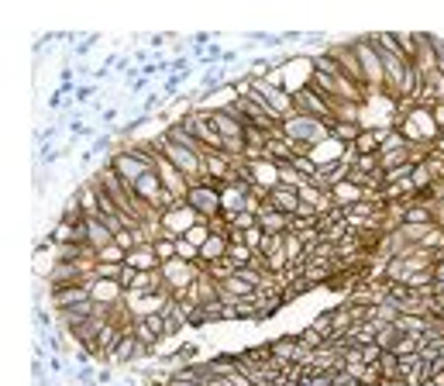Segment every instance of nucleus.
<instances>
[{"label": "nucleus", "mask_w": 444, "mask_h": 386, "mask_svg": "<svg viewBox=\"0 0 444 386\" xmlns=\"http://www.w3.org/2000/svg\"><path fill=\"white\" fill-rule=\"evenodd\" d=\"M155 163H159V156L148 149V145H124V149H118V152H111V159H107V166L121 176L127 186H134L145 172L155 170Z\"/></svg>", "instance_id": "1"}, {"label": "nucleus", "mask_w": 444, "mask_h": 386, "mask_svg": "<svg viewBox=\"0 0 444 386\" xmlns=\"http://www.w3.org/2000/svg\"><path fill=\"white\" fill-rule=\"evenodd\" d=\"M186 204H190V207H193L203 221L221 217V186H217V183H210V179H203V183H197V186H190Z\"/></svg>", "instance_id": "2"}, {"label": "nucleus", "mask_w": 444, "mask_h": 386, "mask_svg": "<svg viewBox=\"0 0 444 386\" xmlns=\"http://www.w3.org/2000/svg\"><path fill=\"white\" fill-rule=\"evenodd\" d=\"M293 107H296V114H307V118H317V121H334V107L310 83L293 90Z\"/></svg>", "instance_id": "3"}, {"label": "nucleus", "mask_w": 444, "mask_h": 386, "mask_svg": "<svg viewBox=\"0 0 444 386\" xmlns=\"http://www.w3.org/2000/svg\"><path fill=\"white\" fill-rule=\"evenodd\" d=\"M152 355V348L148 345L138 342V335H134V328L127 324V331H124V338L114 345V352L104 359V362H114V366H131V362H141V359H148Z\"/></svg>", "instance_id": "4"}, {"label": "nucleus", "mask_w": 444, "mask_h": 386, "mask_svg": "<svg viewBox=\"0 0 444 386\" xmlns=\"http://www.w3.org/2000/svg\"><path fill=\"white\" fill-rule=\"evenodd\" d=\"M93 283V280H90ZM90 283H80V287H55L52 294H48V303L55 307V314L59 310H69V307H80V303L93 301L90 297Z\"/></svg>", "instance_id": "5"}, {"label": "nucleus", "mask_w": 444, "mask_h": 386, "mask_svg": "<svg viewBox=\"0 0 444 386\" xmlns=\"http://www.w3.org/2000/svg\"><path fill=\"white\" fill-rule=\"evenodd\" d=\"M365 197H368V193H365L355 179H341V183L331 186V200H334V207H341V211H352L355 204H362Z\"/></svg>", "instance_id": "6"}, {"label": "nucleus", "mask_w": 444, "mask_h": 386, "mask_svg": "<svg viewBox=\"0 0 444 386\" xmlns=\"http://www.w3.org/2000/svg\"><path fill=\"white\" fill-rule=\"evenodd\" d=\"M86 245H90L93 252H104V249L114 245V231L107 228L104 217H86Z\"/></svg>", "instance_id": "7"}, {"label": "nucleus", "mask_w": 444, "mask_h": 386, "mask_svg": "<svg viewBox=\"0 0 444 386\" xmlns=\"http://www.w3.org/2000/svg\"><path fill=\"white\" fill-rule=\"evenodd\" d=\"M124 266H131V269H138V273H148V269H162V259L155 256V245H152V242H141L138 249L127 252Z\"/></svg>", "instance_id": "8"}, {"label": "nucleus", "mask_w": 444, "mask_h": 386, "mask_svg": "<svg viewBox=\"0 0 444 386\" xmlns=\"http://www.w3.org/2000/svg\"><path fill=\"white\" fill-rule=\"evenodd\" d=\"M289 221H293V217L283 214V211H276V207H269V204H262V211H258V228H262L265 235H286V231H289Z\"/></svg>", "instance_id": "9"}, {"label": "nucleus", "mask_w": 444, "mask_h": 386, "mask_svg": "<svg viewBox=\"0 0 444 386\" xmlns=\"http://www.w3.org/2000/svg\"><path fill=\"white\" fill-rule=\"evenodd\" d=\"M265 204H269V207H276V211H283V214L293 217L296 211H300V193H296L293 186H283V183H279V186H276V190L269 193V200H265Z\"/></svg>", "instance_id": "10"}, {"label": "nucleus", "mask_w": 444, "mask_h": 386, "mask_svg": "<svg viewBox=\"0 0 444 386\" xmlns=\"http://www.w3.org/2000/svg\"><path fill=\"white\" fill-rule=\"evenodd\" d=\"M228 249H231L228 235H214V231H210V238L200 245V266H210V262L228 259Z\"/></svg>", "instance_id": "11"}, {"label": "nucleus", "mask_w": 444, "mask_h": 386, "mask_svg": "<svg viewBox=\"0 0 444 386\" xmlns=\"http://www.w3.org/2000/svg\"><path fill=\"white\" fill-rule=\"evenodd\" d=\"M272 348V359L286 366V362H296V352H300V342H296V335H286V338H276V342H269Z\"/></svg>", "instance_id": "12"}, {"label": "nucleus", "mask_w": 444, "mask_h": 386, "mask_svg": "<svg viewBox=\"0 0 444 386\" xmlns=\"http://www.w3.org/2000/svg\"><path fill=\"white\" fill-rule=\"evenodd\" d=\"M310 331H317L324 342H334V317H331V310H324V314H317L310 321Z\"/></svg>", "instance_id": "13"}, {"label": "nucleus", "mask_w": 444, "mask_h": 386, "mask_svg": "<svg viewBox=\"0 0 444 386\" xmlns=\"http://www.w3.org/2000/svg\"><path fill=\"white\" fill-rule=\"evenodd\" d=\"M111 149H114V135H111V131H100V135L93 138V145H90L93 156H104V152H111Z\"/></svg>", "instance_id": "14"}, {"label": "nucleus", "mask_w": 444, "mask_h": 386, "mask_svg": "<svg viewBox=\"0 0 444 386\" xmlns=\"http://www.w3.org/2000/svg\"><path fill=\"white\" fill-rule=\"evenodd\" d=\"M207 238H210V224H207V221H200L197 228H190V235H186V242H190V245H197V249H200Z\"/></svg>", "instance_id": "15"}, {"label": "nucleus", "mask_w": 444, "mask_h": 386, "mask_svg": "<svg viewBox=\"0 0 444 386\" xmlns=\"http://www.w3.org/2000/svg\"><path fill=\"white\" fill-rule=\"evenodd\" d=\"M262 242H265V231H262V228H258V224H255V228H248V231H244V245H248V249H251V252H258V249H262Z\"/></svg>", "instance_id": "16"}, {"label": "nucleus", "mask_w": 444, "mask_h": 386, "mask_svg": "<svg viewBox=\"0 0 444 386\" xmlns=\"http://www.w3.org/2000/svg\"><path fill=\"white\" fill-rule=\"evenodd\" d=\"M379 359H382V348H379V345H375V342L362 345V362H365V366H372V362H379Z\"/></svg>", "instance_id": "17"}, {"label": "nucleus", "mask_w": 444, "mask_h": 386, "mask_svg": "<svg viewBox=\"0 0 444 386\" xmlns=\"http://www.w3.org/2000/svg\"><path fill=\"white\" fill-rule=\"evenodd\" d=\"M97 97V83H80V90H76V104H86V100H93Z\"/></svg>", "instance_id": "18"}, {"label": "nucleus", "mask_w": 444, "mask_h": 386, "mask_svg": "<svg viewBox=\"0 0 444 386\" xmlns=\"http://www.w3.org/2000/svg\"><path fill=\"white\" fill-rule=\"evenodd\" d=\"M162 100H165V97H162V93H152V97H145V104H141V114H152V111H155V107H159Z\"/></svg>", "instance_id": "19"}, {"label": "nucleus", "mask_w": 444, "mask_h": 386, "mask_svg": "<svg viewBox=\"0 0 444 386\" xmlns=\"http://www.w3.org/2000/svg\"><path fill=\"white\" fill-rule=\"evenodd\" d=\"M93 45H97V35H86V39H80V45H76V52H73V55H86Z\"/></svg>", "instance_id": "20"}, {"label": "nucleus", "mask_w": 444, "mask_h": 386, "mask_svg": "<svg viewBox=\"0 0 444 386\" xmlns=\"http://www.w3.org/2000/svg\"><path fill=\"white\" fill-rule=\"evenodd\" d=\"M431 118H434V125H438V131L444 135V104H434V107H431Z\"/></svg>", "instance_id": "21"}, {"label": "nucleus", "mask_w": 444, "mask_h": 386, "mask_svg": "<svg viewBox=\"0 0 444 386\" xmlns=\"http://www.w3.org/2000/svg\"><path fill=\"white\" fill-rule=\"evenodd\" d=\"M35 321H39V328H52V314L45 307H35Z\"/></svg>", "instance_id": "22"}, {"label": "nucleus", "mask_w": 444, "mask_h": 386, "mask_svg": "<svg viewBox=\"0 0 444 386\" xmlns=\"http://www.w3.org/2000/svg\"><path fill=\"white\" fill-rule=\"evenodd\" d=\"M100 118H104V125H107V128H111V125H118V107H104V114H100Z\"/></svg>", "instance_id": "23"}, {"label": "nucleus", "mask_w": 444, "mask_h": 386, "mask_svg": "<svg viewBox=\"0 0 444 386\" xmlns=\"http://www.w3.org/2000/svg\"><path fill=\"white\" fill-rule=\"evenodd\" d=\"M238 59H242V52H235V48H228V52H224V62H221V66L228 69V66H235Z\"/></svg>", "instance_id": "24"}, {"label": "nucleus", "mask_w": 444, "mask_h": 386, "mask_svg": "<svg viewBox=\"0 0 444 386\" xmlns=\"http://www.w3.org/2000/svg\"><path fill=\"white\" fill-rule=\"evenodd\" d=\"M111 380H114L111 369H100V373H97V383H111Z\"/></svg>", "instance_id": "25"}, {"label": "nucleus", "mask_w": 444, "mask_h": 386, "mask_svg": "<svg viewBox=\"0 0 444 386\" xmlns=\"http://www.w3.org/2000/svg\"><path fill=\"white\" fill-rule=\"evenodd\" d=\"M169 42V39H165V35H152V39H148V45H152V48H162V45Z\"/></svg>", "instance_id": "26"}, {"label": "nucleus", "mask_w": 444, "mask_h": 386, "mask_svg": "<svg viewBox=\"0 0 444 386\" xmlns=\"http://www.w3.org/2000/svg\"><path fill=\"white\" fill-rule=\"evenodd\" d=\"M431 383H434V386H444V369L438 373V376H434V380H431Z\"/></svg>", "instance_id": "27"}, {"label": "nucleus", "mask_w": 444, "mask_h": 386, "mask_svg": "<svg viewBox=\"0 0 444 386\" xmlns=\"http://www.w3.org/2000/svg\"><path fill=\"white\" fill-rule=\"evenodd\" d=\"M80 386H100V383H97V380H90V383H80Z\"/></svg>", "instance_id": "28"}]
</instances>
